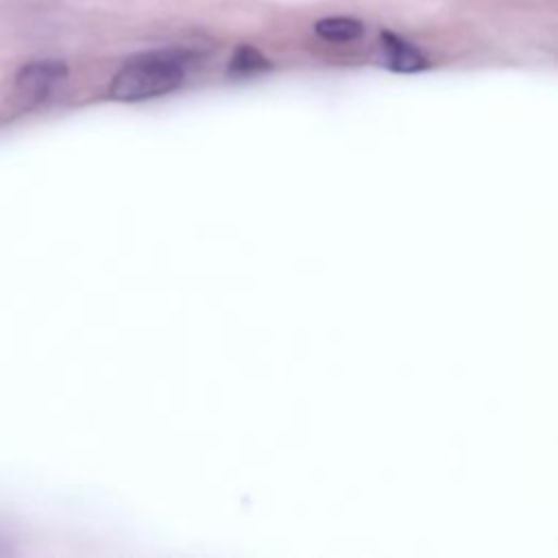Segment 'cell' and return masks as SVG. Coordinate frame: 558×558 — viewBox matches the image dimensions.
<instances>
[{
    "label": "cell",
    "mask_w": 558,
    "mask_h": 558,
    "mask_svg": "<svg viewBox=\"0 0 558 558\" xmlns=\"http://www.w3.org/2000/svg\"><path fill=\"white\" fill-rule=\"evenodd\" d=\"M68 68L61 61L44 59L24 65L15 76V94L26 105H37L46 100L65 78Z\"/></svg>",
    "instance_id": "cell-2"
},
{
    "label": "cell",
    "mask_w": 558,
    "mask_h": 558,
    "mask_svg": "<svg viewBox=\"0 0 558 558\" xmlns=\"http://www.w3.org/2000/svg\"><path fill=\"white\" fill-rule=\"evenodd\" d=\"M316 35L327 41H353L362 35L364 26L353 17H325L316 22Z\"/></svg>",
    "instance_id": "cell-4"
},
{
    "label": "cell",
    "mask_w": 558,
    "mask_h": 558,
    "mask_svg": "<svg viewBox=\"0 0 558 558\" xmlns=\"http://www.w3.org/2000/svg\"><path fill=\"white\" fill-rule=\"evenodd\" d=\"M381 50L384 63L395 72H418L427 65V59L418 48L392 33H381Z\"/></svg>",
    "instance_id": "cell-3"
},
{
    "label": "cell",
    "mask_w": 558,
    "mask_h": 558,
    "mask_svg": "<svg viewBox=\"0 0 558 558\" xmlns=\"http://www.w3.org/2000/svg\"><path fill=\"white\" fill-rule=\"evenodd\" d=\"M185 61L187 57L179 50H150L135 54L118 70L109 94L122 102L170 94L183 83Z\"/></svg>",
    "instance_id": "cell-1"
},
{
    "label": "cell",
    "mask_w": 558,
    "mask_h": 558,
    "mask_svg": "<svg viewBox=\"0 0 558 558\" xmlns=\"http://www.w3.org/2000/svg\"><path fill=\"white\" fill-rule=\"evenodd\" d=\"M266 68H268V61L262 57V52H257V50L251 48V46H240V48L233 52L229 72L235 74V76H251V74L264 72Z\"/></svg>",
    "instance_id": "cell-5"
}]
</instances>
